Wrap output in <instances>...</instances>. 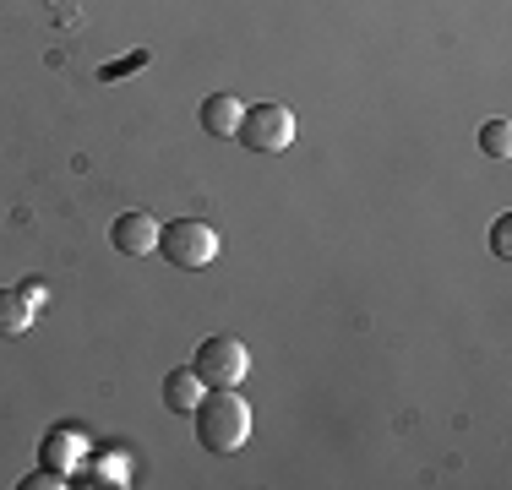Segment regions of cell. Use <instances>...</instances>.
I'll return each mask as SVG.
<instances>
[{
    "instance_id": "cell-2",
    "label": "cell",
    "mask_w": 512,
    "mask_h": 490,
    "mask_svg": "<svg viewBox=\"0 0 512 490\" xmlns=\"http://www.w3.org/2000/svg\"><path fill=\"white\" fill-rule=\"evenodd\" d=\"M158 256L186 273H202V267L218 262V229L202 224V218H175V224L158 229Z\"/></svg>"
},
{
    "instance_id": "cell-4",
    "label": "cell",
    "mask_w": 512,
    "mask_h": 490,
    "mask_svg": "<svg viewBox=\"0 0 512 490\" xmlns=\"http://www.w3.org/2000/svg\"><path fill=\"white\" fill-rule=\"evenodd\" d=\"M235 142H246L251 153H284V147L295 142V115H289L284 104H256L240 115Z\"/></svg>"
},
{
    "instance_id": "cell-11",
    "label": "cell",
    "mask_w": 512,
    "mask_h": 490,
    "mask_svg": "<svg viewBox=\"0 0 512 490\" xmlns=\"http://www.w3.org/2000/svg\"><path fill=\"white\" fill-rule=\"evenodd\" d=\"M491 251L502 256V262L512 256V213H502V218H496V229H491Z\"/></svg>"
},
{
    "instance_id": "cell-7",
    "label": "cell",
    "mask_w": 512,
    "mask_h": 490,
    "mask_svg": "<svg viewBox=\"0 0 512 490\" xmlns=\"http://www.w3.org/2000/svg\"><path fill=\"white\" fill-rule=\"evenodd\" d=\"M202 392H207V382L191 371V365H180V371L164 376V409H169V414H191V409L202 403Z\"/></svg>"
},
{
    "instance_id": "cell-9",
    "label": "cell",
    "mask_w": 512,
    "mask_h": 490,
    "mask_svg": "<svg viewBox=\"0 0 512 490\" xmlns=\"http://www.w3.org/2000/svg\"><path fill=\"white\" fill-rule=\"evenodd\" d=\"M82 447H88V436H77V431H55L50 441H44V469L66 474L71 463L82 458Z\"/></svg>"
},
{
    "instance_id": "cell-13",
    "label": "cell",
    "mask_w": 512,
    "mask_h": 490,
    "mask_svg": "<svg viewBox=\"0 0 512 490\" xmlns=\"http://www.w3.org/2000/svg\"><path fill=\"white\" fill-rule=\"evenodd\" d=\"M22 300H28L33 311H39V305H50V289H44L39 278H28V284H22Z\"/></svg>"
},
{
    "instance_id": "cell-12",
    "label": "cell",
    "mask_w": 512,
    "mask_h": 490,
    "mask_svg": "<svg viewBox=\"0 0 512 490\" xmlns=\"http://www.w3.org/2000/svg\"><path fill=\"white\" fill-rule=\"evenodd\" d=\"M66 480H60L55 469H39V474H28V480H22V490H60Z\"/></svg>"
},
{
    "instance_id": "cell-1",
    "label": "cell",
    "mask_w": 512,
    "mask_h": 490,
    "mask_svg": "<svg viewBox=\"0 0 512 490\" xmlns=\"http://www.w3.org/2000/svg\"><path fill=\"white\" fill-rule=\"evenodd\" d=\"M191 420H197V447L202 452H240L251 436V403L240 398L235 387H207L202 403L191 409Z\"/></svg>"
},
{
    "instance_id": "cell-5",
    "label": "cell",
    "mask_w": 512,
    "mask_h": 490,
    "mask_svg": "<svg viewBox=\"0 0 512 490\" xmlns=\"http://www.w3.org/2000/svg\"><path fill=\"white\" fill-rule=\"evenodd\" d=\"M158 229H164L158 218L131 207V213H120L115 224H109V245H115L120 256H153L158 251Z\"/></svg>"
},
{
    "instance_id": "cell-6",
    "label": "cell",
    "mask_w": 512,
    "mask_h": 490,
    "mask_svg": "<svg viewBox=\"0 0 512 490\" xmlns=\"http://www.w3.org/2000/svg\"><path fill=\"white\" fill-rule=\"evenodd\" d=\"M240 115H246V104H240L235 93L202 98V131H207V137H235V131H240Z\"/></svg>"
},
{
    "instance_id": "cell-8",
    "label": "cell",
    "mask_w": 512,
    "mask_h": 490,
    "mask_svg": "<svg viewBox=\"0 0 512 490\" xmlns=\"http://www.w3.org/2000/svg\"><path fill=\"white\" fill-rule=\"evenodd\" d=\"M33 305L22 300V289H0V338H17V333H28L33 327Z\"/></svg>"
},
{
    "instance_id": "cell-3",
    "label": "cell",
    "mask_w": 512,
    "mask_h": 490,
    "mask_svg": "<svg viewBox=\"0 0 512 490\" xmlns=\"http://www.w3.org/2000/svg\"><path fill=\"white\" fill-rule=\"evenodd\" d=\"M191 371H197L207 387H240V382H246V371H251V349L240 338H229V333H213L197 349Z\"/></svg>"
},
{
    "instance_id": "cell-10",
    "label": "cell",
    "mask_w": 512,
    "mask_h": 490,
    "mask_svg": "<svg viewBox=\"0 0 512 490\" xmlns=\"http://www.w3.org/2000/svg\"><path fill=\"white\" fill-rule=\"evenodd\" d=\"M480 153L485 158H507L512 153V126L507 120H485L480 126Z\"/></svg>"
}]
</instances>
